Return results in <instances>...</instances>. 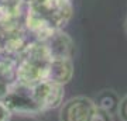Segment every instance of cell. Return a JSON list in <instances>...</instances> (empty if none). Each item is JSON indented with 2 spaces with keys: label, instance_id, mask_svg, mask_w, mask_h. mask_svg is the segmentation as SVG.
Here are the masks:
<instances>
[{
  "label": "cell",
  "instance_id": "obj_13",
  "mask_svg": "<svg viewBox=\"0 0 127 121\" xmlns=\"http://www.w3.org/2000/svg\"><path fill=\"white\" fill-rule=\"evenodd\" d=\"M124 31H126V35H127V17H126V21H124Z\"/></svg>",
  "mask_w": 127,
  "mask_h": 121
},
{
  "label": "cell",
  "instance_id": "obj_12",
  "mask_svg": "<svg viewBox=\"0 0 127 121\" xmlns=\"http://www.w3.org/2000/svg\"><path fill=\"white\" fill-rule=\"evenodd\" d=\"M13 116L14 114L11 113V110L6 106V103L3 100H0V121H11Z\"/></svg>",
  "mask_w": 127,
  "mask_h": 121
},
{
  "label": "cell",
  "instance_id": "obj_3",
  "mask_svg": "<svg viewBox=\"0 0 127 121\" xmlns=\"http://www.w3.org/2000/svg\"><path fill=\"white\" fill-rule=\"evenodd\" d=\"M3 101L11 110L13 114L23 117H38L44 114L41 106L35 99L32 86H27L23 83H17L11 92L6 96Z\"/></svg>",
  "mask_w": 127,
  "mask_h": 121
},
{
  "label": "cell",
  "instance_id": "obj_1",
  "mask_svg": "<svg viewBox=\"0 0 127 121\" xmlns=\"http://www.w3.org/2000/svg\"><path fill=\"white\" fill-rule=\"evenodd\" d=\"M72 16V0H28L24 24L32 40L42 41L62 31Z\"/></svg>",
  "mask_w": 127,
  "mask_h": 121
},
{
  "label": "cell",
  "instance_id": "obj_10",
  "mask_svg": "<svg viewBox=\"0 0 127 121\" xmlns=\"http://www.w3.org/2000/svg\"><path fill=\"white\" fill-rule=\"evenodd\" d=\"M117 117L120 121H127V94H124L122 99H120V103H119V108H117Z\"/></svg>",
  "mask_w": 127,
  "mask_h": 121
},
{
  "label": "cell",
  "instance_id": "obj_8",
  "mask_svg": "<svg viewBox=\"0 0 127 121\" xmlns=\"http://www.w3.org/2000/svg\"><path fill=\"white\" fill-rule=\"evenodd\" d=\"M73 77V59L72 58H54L51 61L47 80L65 86Z\"/></svg>",
  "mask_w": 127,
  "mask_h": 121
},
{
  "label": "cell",
  "instance_id": "obj_4",
  "mask_svg": "<svg viewBox=\"0 0 127 121\" xmlns=\"http://www.w3.org/2000/svg\"><path fill=\"white\" fill-rule=\"evenodd\" d=\"M93 99L86 96H73L65 100L58 108L59 121H92L96 111Z\"/></svg>",
  "mask_w": 127,
  "mask_h": 121
},
{
  "label": "cell",
  "instance_id": "obj_2",
  "mask_svg": "<svg viewBox=\"0 0 127 121\" xmlns=\"http://www.w3.org/2000/svg\"><path fill=\"white\" fill-rule=\"evenodd\" d=\"M16 58L18 83L34 86L47 80L52 58L42 41L32 40Z\"/></svg>",
  "mask_w": 127,
  "mask_h": 121
},
{
  "label": "cell",
  "instance_id": "obj_5",
  "mask_svg": "<svg viewBox=\"0 0 127 121\" xmlns=\"http://www.w3.org/2000/svg\"><path fill=\"white\" fill-rule=\"evenodd\" d=\"M35 99L41 106L42 111H51L59 108L65 97V86L54 83L51 80H42L32 86Z\"/></svg>",
  "mask_w": 127,
  "mask_h": 121
},
{
  "label": "cell",
  "instance_id": "obj_11",
  "mask_svg": "<svg viewBox=\"0 0 127 121\" xmlns=\"http://www.w3.org/2000/svg\"><path fill=\"white\" fill-rule=\"evenodd\" d=\"M92 121H114V118H113V114L104 111L102 108H96Z\"/></svg>",
  "mask_w": 127,
  "mask_h": 121
},
{
  "label": "cell",
  "instance_id": "obj_6",
  "mask_svg": "<svg viewBox=\"0 0 127 121\" xmlns=\"http://www.w3.org/2000/svg\"><path fill=\"white\" fill-rule=\"evenodd\" d=\"M17 83V58L10 54H0V100L4 99Z\"/></svg>",
  "mask_w": 127,
  "mask_h": 121
},
{
  "label": "cell",
  "instance_id": "obj_7",
  "mask_svg": "<svg viewBox=\"0 0 127 121\" xmlns=\"http://www.w3.org/2000/svg\"><path fill=\"white\" fill-rule=\"evenodd\" d=\"M42 42L45 44L47 49L50 52L51 58H72L73 49H75V44L73 40L71 38L68 32L57 31L48 38L42 40Z\"/></svg>",
  "mask_w": 127,
  "mask_h": 121
},
{
  "label": "cell",
  "instance_id": "obj_9",
  "mask_svg": "<svg viewBox=\"0 0 127 121\" xmlns=\"http://www.w3.org/2000/svg\"><path fill=\"white\" fill-rule=\"evenodd\" d=\"M120 96L117 94V92L113 89H102L100 92H97L96 97L93 99L96 107L102 108L104 111L110 113V114H116L119 108V103H120Z\"/></svg>",
  "mask_w": 127,
  "mask_h": 121
}]
</instances>
